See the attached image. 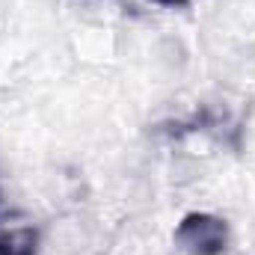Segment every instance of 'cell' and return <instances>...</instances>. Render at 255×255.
Masks as SVG:
<instances>
[{"instance_id":"obj_3","label":"cell","mask_w":255,"mask_h":255,"mask_svg":"<svg viewBox=\"0 0 255 255\" xmlns=\"http://www.w3.org/2000/svg\"><path fill=\"white\" fill-rule=\"evenodd\" d=\"M148 3H157V6H184L187 0H148Z\"/></svg>"},{"instance_id":"obj_2","label":"cell","mask_w":255,"mask_h":255,"mask_svg":"<svg viewBox=\"0 0 255 255\" xmlns=\"http://www.w3.org/2000/svg\"><path fill=\"white\" fill-rule=\"evenodd\" d=\"M0 255H39L36 229H0Z\"/></svg>"},{"instance_id":"obj_1","label":"cell","mask_w":255,"mask_h":255,"mask_svg":"<svg viewBox=\"0 0 255 255\" xmlns=\"http://www.w3.org/2000/svg\"><path fill=\"white\" fill-rule=\"evenodd\" d=\"M175 244L187 255H223L229 250V223L214 214H187L175 229Z\"/></svg>"}]
</instances>
